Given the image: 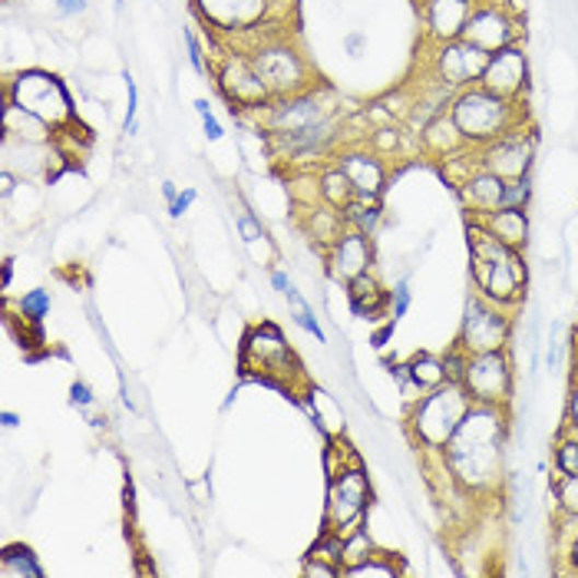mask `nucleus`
I'll use <instances>...</instances> for the list:
<instances>
[{"instance_id": "1", "label": "nucleus", "mask_w": 578, "mask_h": 578, "mask_svg": "<svg viewBox=\"0 0 578 578\" xmlns=\"http://www.w3.org/2000/svg\"><path fill=\"white\" fill-rule=\"evenodd\" d=\"M506 453V407L473 404L460 430L443 450L447 470L470 493H486L502 476Z\"/></svg>"}, {"instance_id": "2", "label": "nucleus", "mask_w": 578, "mask_h": 578, "mask_svg": "<svg viewBox=\"0 0 578 578\" xmlns=\"http://www.w3.org/2000/svg\"><path fill=\"white\" fill-rule=\"evenodd\" d=\"M470 271L476 281V294H483L486 301L499 304V308H516L522 304L525 285H529V268L522 252L502 245L499 239H493L476 219L470 226Z\"/></svg>"}, {"instance_id": "3", "label": "nucleus", "mask_w": 578, "mask_h": 578, "mask_svg": "<svg viewBox=\"0 0 578 578\" xmlns=\"http://www.w3.org/2000/svg\"><path fill=\"white\" fill-rule=\"evenodd\" d=\"M522 103L516 100H506V96H496L489 93L486 86H470V90H460L450 103V119L456 123L463 142L470 149H483L489 142H496L499 136L512 132L516 126H525L522 119Z\"/></svg>"}, {"instance_id": "4", "label": "nucleus", "mask_w": 578, "mask_h": 578, "mask_svg": "<svg viewBox=\"0 0 578 578\" xmlns=\"http://www.w3.org/2000/svg\"><path fill=\"white\" fill-rule=\"evenodd\" d=\"M470 407H473V397L456 380H447V383H440V388L420 394L414 411H411L414 440L427 450L443 453L447 443L453 440V434L460 430L463 417L470 414Z\"/></svg>"}, {"instance_id": "5", "label": "nucleus", "mask_w": 578, "mask_h": 578, "mask_svg": "<svg viewBox=\"0 0 578 578\" xmlns=\"http://www.w3.org/2000/svg\"><path fill=\"white\" fill-rule=\"evenodd\" d=\"M4 100H11L21 109L34 113L37 119H44L57 132L77 123V109H73V96H70L67 83L60 77L47 73V70H24V73H18L4 86Z\"/></svg>"}, {"instance_id": "6", "label": "nucleus", "mask_w": 578, "mask_h": 578, "mask_svg": "<svg viewBox=\"0 0 578 578\" xmlns=\"http://www.w3.org/2000/svg\"><path fill=\"white\" fill-rule=\"evenodd\" d=\"M242 370H245V377H255V380L268 383V388H281V391H291L294 377H301V363H298L291 344L268 321H262L258 327L248 331V337L242 344Z\"/></svg>"}, {"instance_id": "7", "label": "nucleus", "mask_w": 578, "mask_h": 578, "mask_svg": "<svg viewBox=\"0 0 578 578\" xmlns=\"http://www.w3.org/2000/svg\"><path fill=\"white\" fill-rule=\"evenodd\" d=\"M373 502V489L360 463L340 466V473H331L327 486V509H324V532L347 535L357 529Z\"/></svg>"}, {"instance_id": "8", "label": "nucleus", "mask_w": 578, "mask_h": 578, "mask_svg": "<svg viewBox=\"0 0 578 578\" xmlns=\"http://www.w3.org/2000/svg\"><path fill=\"white\" fill-rule=\"evenodd\" d=\"M512 337V317L509 308H499L493 301H486L483 294L466 301L463 311V324H460V337L456 344L473 357V354H489V350H506Z\"/></svg>"}, {"instance_id": "9", "label": "nucleus", "mask_w": 578, "mask_h": 578, "mask_svg": "<svg viewBox=\"0 0 578 578\" xmlns=\"http://www.w3.org/2000/svg\"><path fill=\"white\" fill-rule=\"evenodd\" d=\"M463 388L473 397V404H489V407H509L512 401V360L509 350H489V354H473L463 370Z\"/></svg>"}, {"instance_id": "10", "label": "nucleus", "mask_w": 578, "mask_h": 578, "mask_svg": "<svg viewBox=\"0 0 578 578\" xmlns=\"http://www.w3.org/2000/svg\"><path fill=\"white\" fill-rule=\"evenodd\" d=\"M248 57H252V67L258 70V77L265 80V86H268V93L275 100L298 96V93L311 90L308 63H304V57L294 47H288V44H262Z\"/></svg>"}, {"instance_id": "11", "label": "nucleus", "mask_w": 578, "mask_h": 578, "mask_svg": "<svg viewBox=\"0 0 578 578\" xmlns=\"http://www.w3.org/2000/svg\"><path fill=\"white\" fill-rule=\"evenodd\" d=\"M522 18L506 4V0H476V8L463 27V41L476 44L486 54L516 47L522 41Z\"/></svg>"}, {"instance_id": "12", "label": "nucleus", "mask_w": 578, "mask_h": 578, "mask_svg": "<svg viewBox=\"0 0 578 578\" xmlns=\"http://www.w3.org/2000/svg\"><path fill=\"white\" fill-rule=\"evenodd\" d=\"M219 90H222V96L229 100L232 116L242 113V109H268V106L275 103V96L268 93L265 80H262L258 70L252 67V57H248V54H229V57L222 60Z\"/></svg>"}, {"instance_id": "13", "label": "nucleus", "mask_w": 578, "mask_h": 578, "mask_svg": "<svg viewBox=\"0 0 578 578\" xmlns=\"http://www.w3.org/2000/svg\"><path fill=\"white\" fill-rule=\"evenodd\" d=\"M489 57L486 50H479L476 44L470 41H447L440 44L437 57H434V70H437V83L450 86V90H470V86H479L483 83V73L489 67Z\"/></svg>"}, {"instance_id": "14", "label": "nucleus", "mask_w": 578, "mask_h": 578, "mask_svg": "<svg viewBox=\"0 0 578 578\" xmlns=\"http://www.w3.org/2000/svg\"><path fill=\"white\" fill-rule=\"evenodd\" d=\"M479 152V165L506 182L522 178L532 172L535 162V132H525V126H516L512 132L499 136L496 142L476 149Z\"/></svg>"}, {"instance_id": "15", "label": "nucleus", "mask_w": 578, "mask_h": 578, "mask_svg": "<svg viewBox=\"0 0 578 578\" xmlns=\"http://www.w3.org/2000/svg\"><path fill=\"white\" fill-rule=\"evenodd\" d=\"M265 113V126L271 136H291V132H301V129H311V126H321L327 123L334 113L331 106L314 93V90H304L298 96H285V100H275Z\"/></svg>"}, {"instance_id": "16", "label": "nucleus", "mask_w": 578, "mask_h": 578, "mask_svg": "<svg viewBox=\"0 0 578 578\" xmlns=\"http://www.w3.org/2000/svg\"><path fill=\"white\" fill-rule=\"evenodd\" d=\"M271 8V0H196L199 18L219 34L255 31Z\"/></svg>"}, {"instance_id": "17", "label": "nucleus", "mask_w": 578, "mask_h": 578, "mask_svg": "<svg viewBox=\"0 0 578 578\" xmlns=\"http://www.w3.org/2000/svg\"><path fill=\"white\" fill-rule=\"evenodd\" d=\"M489 93L496 96H506V100H516L522 103L525 100V90H529V57L522 54V47H506V50H496L489 57V67L483 73V83Z\"/></svg>"}, {"instance_id": "18", "label": "nucleus", "mask_w": 578, "mask_h": 578, "mask_svg": "<svg viewBox=\"0 0 578 578\" xmlns=\"http://www.w3.org/2000/svg\"><path fill=\"white\" fill-rule=\"evenodd\" d=\"M370 268H373V242H370V235L344 229L334 239V245L327 248V271H331V278L347 285L350 278H357V275H363Z\"/></svg>"}, {"instance_id": "19", "label": "nucleus", "mask_w": 578, "mask_h": 578, "mask_svg": "<svg viewBox=\"0 0 578 578\" xmlns=\"http://www.w3.org/2000/svg\"><path fill=\"white\" fill-rule=\"evenodd\" d=\"M473 8H476V0H424V21H427L430 41L437 44L460 41Z\"/></svg>"}, {"instance_id": "20", "label": "nucleus", "mask_w": 578, "mask_h": 578, "mask_svg": "<svg viewBox=\"0 0 578 578\" xmlns=\"http://www.w3.org/2000/svg\"><path fill=\"white\" fill-rule=\"evenodd\" d=\"M337 169L347 175L350 188L357 199H380L383 196V182H388V169L377 155L367 152H344L337 159Z\"/></svg>"}, {"instance_id": "21", "label": "nucleus", "mask_w": 578, "mask_h": 578, "mask_svg": "<svg viewBox=\"0 0 578 578\" xmlns=\"http://www.w3.org/2000/svg\"><path fill=\"white\" fill-rule=\"evenodd\" d=\"M456 192H460L463 206H466L473 216H489V212H496V209L502 206L506 178H499V175H493V172H486V169L479 165V169H473V172L456 185Z\"/></svg>"}, {"instance_id": "22", "label": "nucleus", "mask_w": 578, "mask_h": 578, "mask_svg": "<svg viewBox=\"0 0 578 578\" xmlns=\"http://www.w3.org/2000/svg\"><path fill=\"white\" fill-rule=\"evenodd\" d=\"M493 239H499L502 245L516 248V252H525L529 245V212L525 209H496L489 216H473Z\"/></svg>"}, {"instance_id": "23", "label": "nucleus", "mask_w": 578, "mask_h": 578, "mask_svg": "<svg viewBox=\"0 0 578 578\" xmlns=\"http://www.w3.org/2000/svg\"><path fill=\"white\" fill-rule=\"evenodd\" d=\"M347 301H350L354 317H370L373 321L377 314L388 311L391 294L383 291V285L370 271H363V275H357V278L347 281Z\"/></svg>"}, {"instance_id": "24", "label": "nucleus", "mask_w": 578, "mask_h": 578, "mask_svg": "<svg viewBox=\"0 0 578 578\" xmlns=\"http://www.w3.org/2000/svg\"><path fill=\"white\" fill-rule=\"evenodd\" d=\"M0 575H4V578H21V575L44 578V565L34 558V548H27V545H8L4 555H0Z\"/></svg>"}, {"instance_id": "25", "label": "nucleus", "mask_w": 578, "mask_h": 578, "mask_svg": "<svg viewBox=\"0 0 578 578\" xmlns=\"http://www.w3.org/2000/svg\"><path fill=\"white\" fill-rule=\"evenodd\" d=\"M411 380H414V388L420 394L440 388V383H447V367H443V357H434V354H417L411 360Z\"/></svg>"}, {"instance_id": "26", "label": "nucleus", "mask_w": 578, "mask_h": 578, "mask_svg": "<svg viewBox=\"0 0 578 578\" xmlns=\"http://www.w3.org/2000/svg\"><path fill=\"white\" fill-rule=\"evenodd\" d=\"M340 216H344V229L373 235V229H377L380 219H383V209H380V199H354Z\"/></svg>"}, {"instance_id": "27", "label": "nucleus", "mask_w": 578, "mask_h": 578, "mask_svg": "<svg viewBox=\"0 0 578 578\" xmlns=\"http://www.w3.org/2000/svg\"><path fill=\"white\" fill-rule=\"evenodd\" d=\"M317 192H321V199L327 203V209H337V212H344V209L357 199V196H354V188H350V182H347V175H344L340 169L324 172Z\"/></svg>"}, {"instance_id": "28", "label": "nucleus", "mask_w": 578, "mask_h": 578, "mask_svg": "<svg viewBox=\"0 0 578 578\" xmlns=\"http://www.w3.org/2000/svg\"><path fill=\"white\" fill-rule=\"evenodd\" d=\"M285 301H288V308H291V317H294V324L301 327V331H308L317 344H327V334L321 331V324H317V317H314V311L308 308V301L298 294V288L294 285H288L285 291Z\"/></svg>"}, {"instance_id": "29", "label": "nucleus", "mask_w": 578, "mask_h": 578, "mask_svg": "<svg viewBox=\"0 0 578 578\" xmlns=\"http://www.w3.org/2000/svg\"><path fill=\"white\" fill-rule=\"evenodd\" d=\"M552 499L562 509V516L578 519V476H558L552 486Z\"/></svg>"}, {"instance_id": "30", "label": "nucleus", "mask_w": 578, "mask_h": 578, "mask_svg": "<svg viewBox=\"0 0 578 578\" xmlns=\"http://www.w3.org/2000/svg\"><path fill=\"white\" fill-rule=\"evenodd\" d=\"M18 308H21L24 321H34V324H41V321L50 314V308H54V298H50V291H44V288H34V291H27V294L18 301Z\"/></svg>"}, {"instance_id": "31", "label": "nucleus", "mask_w": 578, "mask_h": 578, "mask_svg": "<svg viewBox=\"0 0 578 578\" xmlns=\"http://www.w3.org/2000/svg\"><path fill=\"white\" fill-rule=\"evenodd\" d=\"M529 203H532V172H529V175H522V178L506 182L502 206H499V209H525Z\"/></svg>"}, {"instance_id": "32", "label": "nucleus", "mask_w": 578, "mask_h": 578, "mask_svg": "<svg viewBox=\"0 0 578 578\" xmlns=\"http://www.w3.org/2000/svg\"><path fill=\"white\" fill-rule=\"evenodd\" d=\"M555 470H558V476H578V434L558 440V447H555Z\"/></svg>"}, {"instance_id": "33", "label": "nucleus", "mask_w": 578, "mask_h": 578, "mask_svg": "<svg viewBox=\"0 0 578 578\" xmlns=\"http://www.w3.org/2000/svg\"><path fill=\"white\" fill-rule=\"evenodd\" d=\"M126 80V96H129V106H126V119H123V136H136V113H139V86L132 80V73L126 70L123 73Z\"/></svg>"}, {"instance_id": "34", "label": "nucleus", "mask_w": 578, "mask_h": 578, "mask_svg": "<svg viewBox=\"0 0 578 578\" xmlns=\"http://www.w3.org/2000/svg\"><path fill=\"white\" fill-rule=\"evenodd\" d=\"M411 301H414V294H411V278H401V281L394 285V291H391V321H401V317L411 311Z\"/></svg>"}, {"instance_id": "35", "label": "nucleus", "mask_w": 578, "mask_h": 578, "mask_svg": "<svg viewBox=\"0 0 578 578\" xmlns=\"http://www.w3.org/2000/svg\"><path fill=\"white\" fill-rule=\"evenodd\" d=\"M182 41H185V50H188V63H192V70H196L199 77H206V73H209V63H206V50H203L199 37L185 27V31H182Z\"/></svg>"}, {"instance_id": "36", "label": "nucleus", "mask_w": 578, "mask_h": 578, "mask_svg": "<svg viewBox=\"0 0 578 578\" xmlns=\"http://www.w3.org/2000/svg\"><path fill=\"white\" fill-rule=\"evenodd\" d=\"M304 575H308V578H337V575H340V565L331 562V558H321V555H308Z\"/></svg>"}, {"instance_id": "37", "label": "nucleus", "mask_w": 578, "mask_h": 578, "mask_svg": "<svg viewBox=\"0 0 578 578\" xmlns=\"http://www.w3.org/2000/svg\"><path fill=\"white\" fill-rule=\"evenodd\" d=\"M235 226H239V235H242L245 242H258V239H265V229L255 222V216H252L248 209H242V212H239Z\"/></svg>"}, {"instance_id": "38", "label": "nucleus", "mask_w": 578, "mask_h": 578, "mask_svg": "<svg viewBox=\"0 0 578 578\" xmlns=\"http://www.w3.org/2000/svg\"><path fill=\"white\" fill-rule=\"evenodd\" d=\"M93 388H90V383L86 380H73L70 383V404L73 407H80V411H86V407H93Z\"/></svg>"}, {"instance_id": "39", "label": "nucleus", "mask_w": 578, "mask_h": 578, "mask_svg": "<svg viewBox=\"0 0 578 578\" xmlns=\"http://www.w3.org/2000/svg\"><path fill=\"white\" fill-rule=\"evenodd\" d=\"M196 199H199V192L196 188H185L175 203H169V219H182L192 206H196Z\"/></svg>"}, {"instance_id": "40", "label": "nucleus", "mask_w": 578, "mask_h": 578, "mask_svg": "<svg viewBox=\"0 0 578 578\" xmlns=\"http://www.w3.org/2000/svg\"><path fill=\"white\" fill-rule=\"evenodd\" d=\"M565 424L571 434H578V380H571L568 388V401H565Z\"/></svg>"}, {"instance_id": "41", "label": "nucleus", "mask_w": 578, "mask_h": 578, "mask_svg": "<svg viewBox=\"0 0 578 578\" xmlns=\"http://www.w3.org/2000/svg\"><path fill=\"white\" fill-rule=\"evenodd\" d=\"M86 11H90L86 0H57V18H80Z\"/></svg>"}, {"instance_id": "42", "label": "nucleus", "mask_w": 578, "mask_h": 578, "mask_svg": "<svg viewBox=\"0 0 578 578\" xmlns=\"http://www.w3.org/2000/svg\"><path fill=\"white\" fill-rule=\"evenodd\" d=\"M394 327H397V321H391V317H388V324H383L380 331H373L370 344H373L377 350H383V347H388V340L394 337Z\"/></svg>"}, {"instance_id": "43", "label": "nucleus", "mask_w": 578, "mask_h": 578, "mask_svg": "<svg viewBox=\"0 0 578 578\" xmlns=\"http://www.w3.org/2000/svg\"><path fill=\"white\" fill-rule=\"evenodd\" d=\"M203 129H206V139H209V142H219V139L226 136V129H222V123L216 119V113L203 119Z\"/></svg>"}, {"instance_id": "44", "label": "nucleus", "mask_w": 578, "mask_h": 578, "mask_svg": "<svg viewBox=\"0 0 578 578\" xmlns=\"http://www.w3.org/2000/svg\"><path fill=\"white\" fill-rule=\"evenodd\" d=\"M565 555H568V571H578V529L571 532V539H568V548H565Z\"/></svg>"}, {"instance_id": "45", "label": "nucleus", "mask_w": 578, "mask_h": 578, "mask_svg": "<svg viewBox=\"0 0 578 578\" xmlns=\"http://www.w3.org/2000/svg\"><path fill=\"white\" fill-rule=\"evenodd\" d=\"M0 420H4L8 430H18V427H21V417H18L14 411H4V414H0Z\"/></svg>"}, {"instance_id": "46", "label": "nucleus", "mask_w": 578, "mask_h": 578, "mask_svg": "<svg viewBox=\"0 0 578 578\" xmlns=\"http://www.w3.org/2000/svg\"><path fill=\"white\" fill-rule=\"evenodd\" d=\"M192 106H196V113H199L203 119H206V116H212V103H209L206 96H199V100H196V103H192Z\"/></svg>"}, {"instance_id": "47", "label": "nucleus", "mask_w": 578, "mask_h": 578, "mask_svg": "<svg viewBox=\"0 0 578 578\" xmlns=\"http://www.w3.org/2000/svg\"><path fill=\"white\" fill-rule=\"evenodd\" d=\"M162 196H165V203H175V199H178L175 182H162Z\"/></svg>"}, {"instance_id": "48", "label": "nucleus", "mask_w": 578, "mask_h": 578, "mask_svg": "<svg viewBox=\"0 0 578 578\" xmlns=\"http://www.w3.org/2000/svg\"><path fill=\"white\" fill-rule=\"evenodd\" d=\"M11 281H14V268H11V262L4 265V288H11Z\"/></svg>"}, {"instance_id": "49", "label": "nucleus", "mask_w": 578, "mask_h": 578, "mask_svg": "<svg viewBox=\"0 0 578 578\" xmlns=\"http://www.w3.org/2000/svg\"><path fill=\"white\" fill-rule=\"evenodd\" d=\"M113 4H116V11H123V8H126V0H113Z\"/></svg>"}, {"instance_id": "50", "label": "nucleus", "mask_w": 578, "mask_h": 578, "mask_svg": "<svg viewBox=\"0 0 578 578\" xmlns=\"http://www.w3.org/2000/svg\"><path fill=\"white\" fill-rule=\"evenodd\" d=\"M575 363H578V344H575Z\"/></svg>"}]
</instances>
